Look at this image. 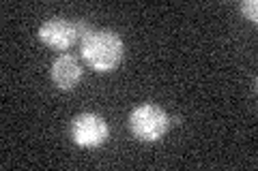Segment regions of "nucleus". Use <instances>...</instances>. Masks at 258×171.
Here are the masks:
<instances>
[{
    "instance_id": "2",
    "label": "nucleus",
    "mask_w": 258,
    "mask_h": 171,
    "mask_svg": "<svg viewBox=\"0 0 258 171\" xmlns=\"http://www.w3.org/2000/svg\"><path fill=\"white\" fill-rule=\"evenodd\" d=\"M170 128V116L155 103L138 105L129 116V131L138 141H159Z\"/></svg>"
},
{
    "instance_id": "4",
    "label": "nucleus",
    "mask_w": 258,
    "mask_h": 171,
    "mask_svg": "<svg viewBox=\"0 0 258 171\" xmlns=\"http://www.w3.org/2000/svg\"><path fill=\"white\" fill-rule=\"evenodd\" d=\"M108 137L110 126L99 113H80L71 122V139L80 148H99Z\"/></svg>"
},
{
    "instance_id": "6",
    "label": "nucleus",
    "mask_w": 258,
    "mask_h": 171,
    "mask_svg": "<svg viewBox=\"0 0 258 171\" xmlns=\"http://www.w3.org/2000/svg\"><path fill=\"white\" fill-rule=\"evenodd\" d=\"M241 13H243L249 22L256 24L258 22V3L256 0H243V3H241Z\"/></svg>"
},
{
    "instance_id": "1",
    "label": "nucleus",
    "mask_w": 258,
    "mask_h": 171,
    "mask_svg": "<svg viewBox=\"0 0 258 171\" xmlns=\"http://www.w3.org/2000/svg\"><path fill=\"white\" fill-rule=\"evenodd\" d=\"M80 54H82L84 62L97 73H110L118 69L120 60H123L125 47L123 41L114 30H91L86 32L80 41Z\"/></svg>"
},
{
    "instance_id": "3",
    "label": "nucleus",
    "mask_w": 258,
    "mask_h": 171,
    "mask_svg": "<svg viewBox=\"0 0 258 171\" xmlns=\"http://www.w3.org/2000/svg\"><path fill=\"white\" fill-rule=\"evenodd\" d=\"M86 32H91V28L86 24H76V22H69L64 18H54V20H47L39 26V39L41 43L47 45L50 50H58L64 52L69 47H74L78 41H82V37Z\"/></svg>"
},
{
    "instance_id": "5",
    "label": "nucleus",
    "mask_w": 258,
    "mask_h": 171,
    "mask_svg": "<svg viewBox=\"0 0 258 171\" xmlns=\"http://www.w3.org/2000/svg\"><path fill=\"white\" fill-rule=\"evenodd\" d=\"M84 75L82 62L74 54H60L52 62V81L60 90H74Z\"/></svg>"
}]
</instances>
